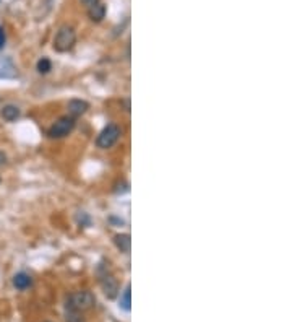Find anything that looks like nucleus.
<instances>
[{
    "label": "nucleus",
    "mask_w": 292,
    "mask_h": 322,
    "mask_svg": "<svg viewBox=\"0 0 292 322\" xmlns=\"http://www.w3.org/2000/svg\"><path fill=\"white\" fill-rule=\"evenodd\" d=\"M67 322H85V319H83V316H81V311L67 307Z\"/></svg>",
    "instance_id": "obj_12"
},
{
    "label": "nucleus",
    "mask_w": 292,
    "mask_h": 322,
    "mask_svg": "<svg viewBox=\"0 0 292 322\" xmlns=\"http://www.w3.org/2000/svg\"><path fill=\"white\" fill-rule=\"evenodd\" d=\"M13 285L18 288V290H26L32 285V278L28 273H16L13 277Z\"/></svg>",
    "instance_id": "obj_9"
},
{
    "label": "nucleus",
    "mask_w": 292,
    "mask_h": 322,
    "mask_svg": "<svg viewBox=\"0 0 292 322\" xmlns=\"http://www.w3.org/2000/svg\"><path fill=\"white\" fill-rule=\"evenodd\" d=\"M120 135H122V130H120L119 125L115 124H109L106 125L103 129V132L97 135L96 138V145L99 148H103V150H108L112 145L117 143V140L120 138Z\"/></svg>",
    "instance_id": "obj_3"
},
{
    "label": "nucleus",
    "mask_w": 292,
    "mask_h": 322,
    "mask_svg": "<svg viewBox=\"0 0 292 322\" xmlns=\"http://www.w3.org/2000/svg\"><path fill=\"white\" fill-rule=\"evenodd\" d=\"M101 287H103L104 295L108 296L109 300H114V298L119 295V282L112 275H106V277L101 280Z\"/></svg>",
    "instance_id": "obj_5"
},
{
    "label": "nucleus",
    "mask_w": 292,
    "mask_h": 322,
    "mask_svg": "<svg viewBox=\"0 0 292 322\" xmlns=\"http://www.w3.org/2000/svg\"><path fill=\"white\" fill-rule=\"evenodd\" d=\"M5 41H7V38H5V31H3V28L0 26V49H3V46H5Z\"/></svg>",
    "instance_id": "obj_15"
},
{
    "label": "nucleus",
    "mask_w": 292,
    "mask_h": 322,
    "mask_svg": "<svg viewBox=\"0 0 292 322\" xmlns=\"http://www.w3.org/2000/svg\"><path fill=\"white\" fill-rule=\"evenodd\" d=\"M2 118L5 119V120H8V122H13V120H16L18 118H20V109H18L16 106H13V104L3 106Z\"/></svg>",
    "instance_id": "obj_10"
},
{
    "label": "nucleus",
    "mask_w": 292,
    "mask_h": 322,
    "mask_svg": "<svg viewBox=\"0 0 292 322\" xmlns=\"http://www.w3.org/2000/svg\"><path fill=\"white\" fill-rule=\"evenodd\" d=\"M75 43H77L75 30L68 25L60 26V30L57 31V34L54 38V49L57 52H68L75 46Z\"/></svg>",
    "instance_id": "obj_1"
},
{
    "label": "nucleus",
    "mask_w": 292,
    "mask_h": 322,
    "mask_svg": "<svg viewBox=\"0 0 292 322\" xmlns=\"http://www.w3.org/2000/svg\"><path fill=\"white\" fill-rule=\"evenodd\" d=\"M119 306H120V309H123V311L132 309V300H130V285H127V288H125L123 293L120 295Z\"/></svg>",
    "instance_id": "obj_11"
},
{
    "label": "nucleus",
    "mask_w": 292,
    "mask_h": 322,
    "mask_svg": "<svg viewBox=\"0 0 292 322\" xmlns=\"http://www.w3.org/2000/svg\"><path fill=\"white\" fill-rule=\"evenodd\" d=\"M5 161H7V155L3 152H0V165H3Z\"/></svg>",
    "instance_id": "obj_17"
},
{
    "label": "nucleus",
    "mask_w": 292,
    "mask_h": 322,
    "mask_svg": "<svg viewBox=\"0 0 292 322\" xmlns=\"http://www.w3.org/2000/svg\"><path fill=\"white\" fill-rule=\"evenodd\" d=\"M78 223H80V225H86V226H90V217H88L86 213L78 215Z\"/></svg>",
    "instance_id": "obj_14"
},
{
    "label": "nucleus",
    "mask_w": 292,
    "mask_h": 322,
    "mask_svg": "<svg viewBox=\"0 0 292 322\" xmlns=\"http://www.w3.org/2000/svg\"><path fill=\"white\" fill-rule=\"evenodd\" d=\"M50 68H52V62L47 57H43L38 60V72L39 73H49Z\"/></svg>",
    "instance_id": "obj_13"
},
{
    "label": "nucleus",
    "mask_w": 292,
    "mask_h": 322,
    "mask_svg": "<svg viewBox=\"0 0 292 322\" xmlns=\"http://www.w3.org/2000/svg\"><path fill=\"white\" fill-rule=\"evenodd\" d=\"M80 2H81V3H83V5H85V7H88V8H90V7H92V5H96V3L99 2V0H80Z\"/></svg>",
    "instance_id": "obj_16"
},
{
    "label": "nucleus",
    "mask_w": 292,
    "mask_h": 322,
    "mask_svg": "<svg viewBox=\"0 0 292 322\" xmlns=\"http://www.w3.org/2000/svg\"><path fill=\"white\" fill-rule=\"evenodd\" d=\"M114 242L117 246V249L120 253H130V247H132V239H130V235L127 233H122V235H117L114 237Z\"/></svg>",
    "instance_id": "obj_8"
},
{
    "label": "nucleus",
    "mask_w": 292,
    "mask_h": 322,
    "mask_svg": "<svg viewBox=\"0 0 292 322\" xmlns=\"http://www.w3.org/2000/svg\"><path fill=\"white\" fill-rule=\"evenodd\" d=\"M75 127V119L73 118H60L57 122L52 124V127L49 129V137L50 138H62L65 135H68Z\"/></svg>",
    "instance_id": "obj_4"
},
{
    "label": "nucleus",
    "mask_w": 292,
    "mask_h": 322,
    "mask_svg": "<svg viewBox=\"0 0 292 322\" xmlns=\"http://www.w3.org/2000/svg\"><path fill=\"white\" fill-rule=\"evenodd\" d=\"M68 113H70L72 116H81L85 114L88 109H90V104L85 101V100H72L68 101Z\"/></svg>",
    "instance_id": "obj_6"
},
{
    "label": "nucleus",
    "mask_w": 292,
    "mask_h": 322,
    "mask_svg": "<svg viewBox=\"0 0 292 322\" xmlns=\"http://www.w3.org/2000/svg\"><path fill=\"white\" fill-rule=\"evenodd\" d=\"M94 303H96V296L91 291H77L68 296L67 307H72V309L77 311H86L91 309L94 306Z\"/></svg>",
    "instance_id": "obj_2"
},
{
    "label": "nucleus",
    "mask_w": 292,
    "mask_h": 322,
    "mask_svg": "<svg viewBox=\"0 0 292 322\" xmlns=\"http://www.w3.org/2000/svg\"><path fill=\"white\" fill-rule=\"evenodd\" d=\"M88 15H90L91 21H94V23L103 21V18L106 17V5H104V3H101V2H97L96 5L90 7V10H88Z\"/></svg>",
    "instance_id": "obj_7"
}]
</instances>
